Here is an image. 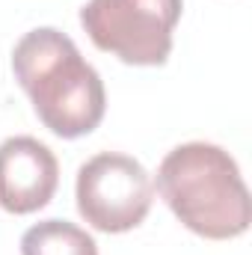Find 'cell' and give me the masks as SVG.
I'll return each mask as SVG.
<instances>
[{
    "mask_svg": "<svg viewBox=\"0 0 252 255\" xmlns=\"http://www.w3.org/2000/svg\"><path fill=\"white\" fill-rule=\"evenodd\" d=\"M184 0H89L80 24L92 45L127 65H163Z\"/></svg>",
    "mask_w": 252,
    "mask_h": 255,
    "instance_id": "cell-3",
    "label": "cell"
},
{
    "mask_svg": "<svg viewBox=\"0 0 252 255\" xmlns=\"http://www.w3.org/2000/svg\"><path fill=\"white\" fill-rule=\"evenodd\" d=\"M12 71L30 95L39 122L60 139H77L101 125L104 80L77 45L54 27L30 30L12 51Z\"/></svg>",
    "mask_w": 252,
    "mask_h": 255,
    "instance_id": "cell-1",
    "label": "cell"
},
{
    "mask_svg": "<svg viewBox=\"0 0 252 255\" xmlns=\"http://www.w3.org/2000/svg\"><path fill=\"white\" fill-rule=\"evenodd\" d=\"M77 211L107 235L136 229L154 202V181L139 160L119 151H101L77 169Z\"/></svg>",
    "mask_w": 252,
    "mask_h": 255,
    "instance_id": "cell-4",
    "label": "cell"
},
{
    "mask_svg": "<svg viewBox=\"0 0 252 255\" xmlns=\"http://www.w3.org/2000/svg\"><path fill=\"white\" fill-rule=\"evenodd\" d=\"M21 255H98V244L68 220H42L24 232Z\"/></svg>",
    "mask_w": 252,
    "mask_h": 255,
    "instance_id": "cell-6",
    "label": "cell"
},
{
    "mask_svg": "<svg viewBox=\"0 0 252 255\" xmlns=\"http://www.w3.org/2000/svg\"><path fill=\"white\" fill-rule=\"evenodd\" d=\"M157 193L190 232L208 241L241 238L252 223V202L241 169L214 142L172 148L160 160Z\"/></svg>",
    "mask_w": 252,
    "mask_h": 255,
    "instance_id": "cell-2",
    "label": "cell"
},
{
    "mask_svg": "<svg viewBox=\"0 0 252 255\" xmlns=\"http://www.w3.org/2000/svg\"><path fill=\"white\" fill-rule=\"evenodd\" d=\"M60 184L54 151L36 136H9L0 142V208L24 217L42 211Z\"/></svg>",
    "mask_w": 252,
    "mask_h": 255,
    "instance_id": "cell-5",
    "label": "cell"
}]
</instances>
